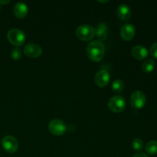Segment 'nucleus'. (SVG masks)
Wrapping results in <instances>:
<instances>
[{
    "label": "nucleus",
    "mask_w": 157,
    "mask_h": 157,
    "mask_svg": "<svg viewBox=\"0 0 157 157\" xmlns=\"http://www.w3.org/2000/svg\"><path fill=\"white\" fill-rule=\"evenodd\" d=\"M105 53V46L101 41H93L87 47V54L90 60L100 61L103 59Z\"/></svg>",
    "instance_id": "nucleus-1"
},
{
    "label": "nucleus",
    "mask_w": 157,
    "mask_h": 157,
    "mask_svg": "<svg viewBox=\"0 0 157 157\" xmlns=\"http://www.w3.org/2000/svg\"><path fill=\"white\" fill-rule=\"evenodd\" d=\"M117 13V16L119 17L120 19L126 21L130 18V15H131V10L127 5L121 4L118 6Z\"/></svg>",
    "instance_id": "nucleus-14"
},
{
    "label": "nucleus",
    "mask_w": 157,
    "mask_h": 157,
    "mask_svg": "<svg viewBox=\"0 0 157 157\" xmlns=\"http://www.w3.org/2000/svg\"><path fill=\"white\" fill-rule=\"evenodd\" d=\"M133 157H148L147 156V155H146L145 153H136V154H135L134 156Z\"/></svg>",
    "instance_id": "nucleus-21"
},
{
    "label": "nucleus",
    "mask_w": 157,
    "mask_h": 157,
    "mask_svg": "<svg viewBox=\"0 0 157 157\" xmlns=\"http://www.w3.org/2000/svg\"><path fill=\"white\" fill-rule=\"evenodd\" d=\"M146 96L140 90H136L132 94L130 97V104L135 109H141L146 104Z\"/></svg>",
    "instance_id": "nucleus-7"
},
{
    "label": "nucleus",
    "mask_w": 157,
    "mask_h": 157,
    "mask_svg": "<svg viewBox=\"0 0 157 157\" xmlns=\"http://www.w3.org/2000/svg\"><path fill=\"white\" fill-rule=\"evenodd\" d=\"M150 54L153 58H157V42L154 43L150 48Z\"/></svg>",
    "instance_id": "nucleus-20"
},
{
    "label": "nucleus",
    "mask_w": 157,
    "mask_h": 157,
    "mask_svg": "<svg viewBox=\"0 0 157 157\" xmlns=\"http://www.w3.org/2000/svg\"><path fill=\"white\" fill-rule=\"evenodd\" d=\"M28 11H29L28 6H26L25 3L21 2L16 3L13 9L14 14L18 18H25L28 14Z\"/></svg>",
    "instance_id": "nucleus-12"
},
{
    "label": "nucleus",
    "mask_w": 157,
    "mask_h": 157,
    "mask_svg": "<svg viewBox=\"0 0 157 157\" xmlns=\"http://www.w3.org/2000/svg\"><path fill=\"white\" fill-rule=\"evenodd\" d=\"M7 37L9 41L16 46L21 45L25 41V35L23 31L18 29H12L9 30Z\"/></svg>",
    "instance_id": "nucleus-3"
},
{
    "label": "nucleus",
    "mask_w": 157,
    "mask_h": 157,
    "mask_svg": "<svg viewBox=\"0 0 157 157\" xmlns=\"http://www.w3.org/2000/svg\"><path fill=\"white\" fill-rule=\"evenodd\" d=\"M146 151L147 153L151 155H154L157 153V141L152 140L147 143L146 146Z\"/></svg>",
    "instance_id": "nucleus-16"
},
{
    "label": "nucleus",
    "mask_w": 157,
    "mask_h": 157,
    "mask_svg": "<svg viewBox=\"0 0 157 157\" xmlns=\"http://www.w3.org/2000/svg\"><path fill=\"white\" fill-rule=\"evenodd\" d=\"M11 56L14 60H18L21 57V51L18 48H14L11 52Z\"/></svg>",
    "instance_id": "nucleus-19"
},
{
    "label": "nucleus",
    "mask_w": 157,
    "mask_h": 157,
    "mask_svg": "<svg viewBox=\"0 0 157 157\" xmlns=\"http://www.w3.org/2000/svg\"><path fill=\"white\" fill-rule=\"evenodd\" d=\"M132 146H133V148L136 151H139V150H141L144 147V143L140 139H134L133 140V143H132Z\"/></svg>",
    "instance_id": "nucleus-18"
},
{
    "label": "nucleus",
    "mask_w": 157,
    "mask_h": 157,
    "mask_svg": "<svg viewBox=\"0 0 157 157\" xmlns=\"http://www.w3.org/2000/svg\"><path fill=\"white\" fill-rule=\"evenodd\" d=\"M155 67V62L153 59H148L144 61L142 64V70L145 73H150Z\"/></svg>",
    "instance_id": "nucleus-15"
},
{
    "label": "nucleus",
    "mask_w": 157,
    "mask_h": 157,
    "mask_svg": "<svg viewBox=\"0 0 157 157\" xmlns=\"http://www.w3.org/2000/svg\"><path fill=\"white\" fill-rule=\"evenodd\" d=\"M24 52L28 57L38 58L42 53V48L38 44H35V43H30L25 46Z\"/></svg>",
    "instance_id": "nucleus-9"
},
{
    "label": "nucleus",
    "mask_w": 157,
    "mask_h": 157,
    "mask_svg": "<svg viewBox=\"0 0 157 157\" xmlns=\"http://www.w3.org/2000/svg\"><path fill=\"white\" fill-rule=\"evenodd\" d=\"M76 35L79 39L89 41L94 37L95 29L90 25H81L77 29Z\"/></svg>",
    "instance_id": "nucleus-2"
},
{
    "label": "nucleus",
    "mask_w": 157,
    "mask_h": 157,
    "mask_svg": "<svg viewBox=\"0 0 157 157\" xmlns=\"http://www.w3.org/2000/svg\"><path fill=\"white\" fill-rule=\"evenodd\" d=\"M2 146L3 149L9 153H14L18 148V144L17 140L14 136L8 135L2 140Z\"/></svg>",
    "instance_id": "nucleus-6"
},
{
    "label": "nucleus",
    "mask_w": 157,
    "mask_h": 157,
    "mask_svg": "<svg viewBox=\"0 0 157 157\" xmlns=\"http://www.w3.org/2000/svg\"><path fill=\"white\" fill-rule=\"evenodd\" d=\"M112 88H113V91L117 92V93H120L124 88V82L120 79L115 80L113 82V84H112Z\"/></svg>",
    "instance_id": "nucleus-17"
},
{
    "label": "nucleus",
    "mask_w": 157,
    "mask_h": 157,
    "mask_svg": "<svg viewBox=\"0 0 157 157\" xmlns=\"http://www.w3.org/2000/svg\"><path fill=\"white\" fill-rule=\"evenodd\" d=\"M108 107L111 111L119 113L123 111L126 107V101L124 97L116 95L112 97L108 102Z\"/></svg>",
    "instance_id": "nucleus-4"
},
{
    "label": "nucleus",
    "mask_w": 157,
    "mask_h": 157,
    "mask_svg": "<svg viewBox=\"0 0 157 157\" xmlns=\"http://www.w3.org/2000/svg\"><path fill=\"white\" fill-rule=\"evenodd\" d=\"M136 33V29L135 27L130 23L124 24L121 29V36L123 39L126 41L131 40L134 37Z\"/></svg>",
    "instance_id": "nucleus-10"
},
{
    "label": "nucleus",
    "mask_w": 157,
    "mask_h": 157,
    "mask_svg": "<svg viewBox=\"0 0 157 157\" xmlns=\"http://www.w3.org/2000/svg\"><path fill=\"white\" fill-rule=\"evenodd\" d=\"M9 1L8 0V1H0V3H2V4H7V3H9Z\"/></svg>",
    "instance_id": "nucleus-22"
},
{
    "label": "nucleus",
    "mask_w": 157,
    "mask_h": 157,
    "mask_svg": "<svg viewBox=\"0 0 157 157\" xmlns=\"http://www.w3.org/2000/svg\"><path fill=\"white\" fill-rule=\"evenodd\" d=\"M110 74L105 69H101L97 72L94 76V81L99 87H105L110 81Z\"/></svg>",
    "instance_id": "nucleus-8"
},
{
    "label": "nucleus",
    "mask_w": 157,
    "mask_h": 157,
    "mask_svg": "<svg viewBox=\"0 0 157 157\" xmlns=\"http://www.w3.org/2000/svg\"><path fill=\"white\" fill-rule=\"evenodd\" d=\"M95 35H97L99 41H104L107 39L108 35V29L106 23L101 22L98 24L97 29L95 30Z\"/></svg>",
    "instance_id": "nucleus-13"
},
{
    "label": "nucleus",
    "mask_w": 157,
    "mask_h": 157,
    "mask_svg": "<svg viewBox=\"0 0 157 157\" xmlns=\"http://www.w3.org/2000/svg\"><path fill=\"white\" fill-rule=\"evenodd\" d=\"M48 129L51 133L56 136H61L67 130L65 123L60 119L52 120L48 124Z\"/></svg>",
    "instance_id": "nucleus-5"
},
{
    "label": "nucleus",
    "mask_w": 157,
    "mask_h": 157,
    "mask_svg": "<svg viewBox=\"0 0 157 157\" xmlns=\"http://www.w3.org/2000/svg\"><path fill=\"white\" fill-rule=\"evenodd\" d=\"M132 55L138 60H144L148 56V51L144 46L136 45L132 48Z\"/></svg>",
    "instance_id": "nucleus-11"
}]
</instances>
